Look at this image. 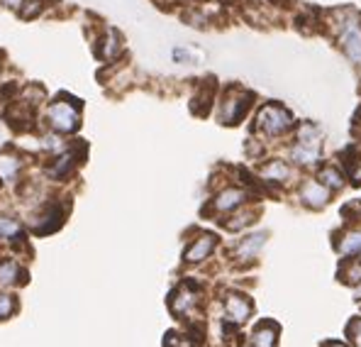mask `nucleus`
Segmentation results:
<instances>
[{"instance_id":"f3484780","label":"nucleus","mask_w":361,"mask_h":347,"mask_svg":"<svg viewBox=\"0 0 361 347\" xmlns=\"http://www.w3.org/2000/svg\"><path fill=\"white\" fill-rule=\"evenodd\" d=\"M339 279L347 281V284H359V281H361V259L344 266V269L339 271Z\"/></svg>"},{"instance_id":"412c9836","label":"nucleus","mask_w":361,"mask_h":347,"mask_svg":"<svg viewBox=\"0 0 361 347\" xmlns=\"http://www.w3.org/2000/svg\"><path fill=\"white\" fill-rule=\"evenodd\" d=\"M13 311V298L0 296V318H8V313Z\"/></svg>"},{"instance_id":"a211bd4d","label":"nucleus","mask_w":361,"mask_h":347,"mask_svg":"<svg viewBox=\"0 0 361 347\" xmlns=\"http://www.w3.org/2000/svg\"><path fill=\"white\" fill-rule=\"evenodd\" d=\"M18 274H20V266L8 261V264H0V281L3 284H15L18 281Z\"/></svg>"},{"instance_id":"7ed1b4c3","label":"nucleus","mask_w":361,"mask_h":347,"mask_svg":"<svg viewBox=\"0 0 361 347\" xmlns=\"http://www.w3.org/2000/svg\"><path fill=\"white\" fill-rule=\"evenodd\" d=\"M339 45H342L344 54L352 59L357 66H361V20L352 18L342 23V32H339Z\"/></svg>"},{"instance_id":"dca6fc26","label":"nucleus","mask_w":361,"mask_h":347,"mask_svg":"<svg viewBox=\"0 0 361 347\" xmlns=\"http://www.w3.org/2000/svg\"><path fill=\"white\" fill-rule=\"evenodd\" d=\"M337 249L342 254H361V233H349L342 237V242L337 245Z\"/></svg>"},{"instance_id":"b1692460","label":"nucleus","mask_w":361,"mask_h":347,"mask_svg":"<svg viewBox=\"0 0 361 347\" xmlns=\"http://www.w3.org/2000/svg\"><path fill=\"white\" fill-rule=\"evenodd\" d=\"M357 298H361V289H359V291H357Z\"/></svg>"},{"instance_id":"6e6552de","label":"nucleus","mask_w":361,"mask_h":347,"mask_svg":"<svg viewBox=\"0 0 361 347\" xmlns=\"http://www.w3.org/2000/svg\"><path fill=\"white\" fill-rule=\"evenodd\" d=\"M267 242V235L259 233V235H252V237H244L235 249V259L237 261H249L257 257V252L262 249V245Z\"/></svg>"},{"instance_id":"5701e85b","label":"nucleus","mask_w":361,"mask_h":347,"mask_svg":"<svg viewBox=\"0 0 361 347\" xmlns=\"http://www.w3.org/2000/svg\"><path fill=\"white\" fill-rule=\"evenodd\" d=\"M325 347H344V345H339V343H330V345H325Z\"/></svg>"},{"instance_id":"4be33fe9","label":"nucleus","mask_w":361,"mask_h":347,"mask_svg":"<svg viewBox=\"0 0 361 347\" xmlns=\"http://www.w3.org/2000/svg\"><path fill=\"white\" fill-rule=\"evenodd\" d=\"M0 3H3L5 8H23L25 0H0Z\"/></svg>"},{"instance_id":"4468645a","label":"nucleus","mask_w":361,"mask_h":347,"mask_svg":"<svg viewBox=\"0 0 361 347\" xmlns=\"http://www.w3.org/2000/svg\"><path fill=\"white\" fill-rule=\"evenodd\" d=\"M290 157H293L295 164H315L317 159H320V147H293V152H290Z\"/></svg>"},{"instance_id":"2eb2a0df","label":"nucleus","mask_w":361,"mask_h":347,"mask_svg":"<svg viewBox=\"0 0 361 347\" xmlns=\"http://www.w3.org/2000/svg\"><path fill=\"white\" fill-rule=\"evenodd\" d=\"M20 172V162L10 154H0V179L13 181Z\"/></svg>"},{"instance_id":"423d86ee","label":"nucleus","mask_w":361,"mask_h":347,"mask_svg":"<svg viewBox=\"0 0 361 347\" xmlns=\"http://www.w3.org/2000/svg\"><path fill=\"white\" fill-rule=\"evenodd\" d=\"M215 245H217L215 235H203V237H198L188 249H185V261H190V264L203 261L205 257H210V252L215 249Z\"/></svg>"},{"instance_id":"f257e3e1","label":"nucleus","mask_w":361,"mask_h":347,"mask_svg":"<svg viewBox=\"0 0 361 347\" xmlns=\"http://www.w3.org/2000/svg\"><path fill=\"white\" fill-rule=\"evenodd\" d=\"M293 127V117H290L288 110L279 103H267L257 115V130L267 132V135L276 137L283 135Z\"/></svg>"},{"instance_id":"20e7f679","label":"nucleus","mask_w":361,"mask_h":347,"mask_svg":"<svg viewBox=\"0 0 361 347\" xmlns=\"http://www.w3.org/2000/svg\"><path fill=\"white\" fill-rule=\"evenodd\" d=\"M49 125L59 132H73L78 127V110L66 100H54L49 105Z\"/></svg>"},{"instance_id":"39448f33","label":"nucleus","mask_w":361,"mask_h":347,"mask_svg":"<svg viewBox=\"0 0 361 347\" xmlns=\"http://www.w3.org/2000/svg\"><path fill=\"white\" fill-rule=\"evenodd\" d=\"M300 199L310 208H322L330 201V191H327L320 181H305V184L300 186Z\"/></svg>"},{"instance_id":"ddd939ff","label":"nucleus","mask_w":361,"mask_h":347,"mask_svg":"<svg viewBox=\"0 0 361 347\" xmlns=\"http://www.w3.org/2000/svg\"><path fill=\"white\" fill-rule=\"evenodd\" d=\"M320 184L325 186L327 191H339L344 186V179H342V174L337 172L334 167H325V169H320Z\"/></svg>"},{"instance_id":"6ab92c4d","label":"nucleus","mask_w":361,"mask_h":347,"mask_svg":"<svg viewBox=\"0 0 361 347\" xmlns=\"http://www.w3.org/2000/svg\"><path fill=\"white\" fill-rule=\"evenodd\" d=\"M20 233V225L10 218H0V240H8Z\"/></svg>"},{"instance_id":"1a4fd4ad","label":"nucleus","mask_w":361,"mask_h":347,"mask_svg":"<svg viewBox=\"0 0 361 347\" xmlns=\"http://www.w3.org/2000/svg\"><path fill=\"white\" fill-rule=\"evenodd\" d=\"M244 199H247V194L240 189H227V191H222L220 196L215 199V211H220V213H227V211H232V208H237V206H242Z\"/></svg>"},{"instance_id":"0eeeda50","label":"nucleus","mask_w":361,"mask_h":347,"mask_svg":"<svg viewBox=\"0 0 361 347\" xmlns=\"http://www.w3.org/2000/svg\"><path fill=\"white\" fill-rule=\"evenodd\" d=\"M225 308H227V316H230L235 323H244L252 313V303L242 296V293H230L225 301Z\"/></svg>"},{"instance_id":"f03ea898","label":"nucleus","mask_w":361,"mask_h":347,"mask_svg":"<svg viewBox=\"0 0 361 347\" xmlns=\"http://www.w3.org/2000/svg\"><path fill=\"white\" fill-rule=\"evenodd\" d=\"M249 105H252V93H244V90L232 88L230 93H227V98L222 100V110H220L222 122H227V125L240 122L244 113L249 110Z\"/></svg>"},{"instance_id":"aec40b11","label":"nucleus","mask_w":361,"mask_h":347,"mask_svg":"<svg viewBox=\"0 0 361 347\" xmlns=\"http://www.w3.org/2000/svg\"><path fill=\"white\" fill-rule=\"evenodd\" d=\"M347 333H349V338H352L354 343H357V345L361 347V320H354V323L349 325Z\"/></svg>"},{"instance_id":"f8f14e48","label":"nucleus","mask_w":361,"mask_h":347,"mask_svg":"<svg viewBox=\"0 0 361 347\" xmlns=\"http://www.w3.org/2000/svg\"><path fill=\"white\" fill-rule=\"evenodd\" d=\"M298 145L302 147H320V130L312 122H305L298 130Z\"/></svg>"},{"instance_id":"9d476101","label":"nucleus","mask_w":361,"mask_h":347,"mask_svg":"<svg viewBox=\"0 0 361 347\" xmlns=\"http://www.w3.org/2000/svg\"><path fill=\"white\" fill-rule=\"evenodd\" d=\"M276 338H279V325L262 323L257 330H254L252 345L254 347H276Z\"/></svg>"},{"instance_id":"9b49d317","label":"nucleus","mask_w":361,"mask_h":347,"mask_svg":"<svg viewBox=\"0 0 361 347\" xmlns=\"http://www.w3.org/2000/svg\"><path fill=\"white\" fill-rule=\"evenodd\" d=\"M262 179L264 181H276V184H283V181L290 179V169L286 162H279V159H274V162H269L267 167L262 169Z\"/></svg>"}]
</instances>
